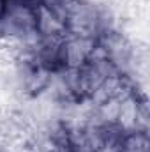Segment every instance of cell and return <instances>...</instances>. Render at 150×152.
<instances>
[{
  "label": "cell",
  "instance_id": "7a4b0ae2",
  "mask_svg": "<svg viewBox=\"0 0 150 152\" xmlns=\"http://www.w3.org/2000/svg\"><path fill=\"white\" fill-rule=\"evenodd\" d=\"M149 133H143V131L124 133L120 142V152H149Z\"/></svg>",
  "mask_w": 150,
  "mask_h": 152
},
{
  "label": "cell",
  "instance_id": "277c9868",
  "mask_svg": "<svg viewBox=\"0 0 150 152\" xmlns=\"http://www.w3.org/2000/svg\"><path fill=\"white\" fill-rule=\"evenodd\" d=\"M7 5H9V0H0V20L4 18V14L7 11Z\"/></svg>",
  "mask_w": 150,
  "mask_h": 152
},
{
  "label": "cell",
  "instance_id": "6da1fadb",
  "mask_svg": "<svg viewBox=\"0 0 150 152\" xmlns=\"http://www.w3.org/2000/svg\"><path fill=\"white\" fill-rule=\"evenodd\" d=\"M97 39L94 37H79V36H67L60 42L58 58L62 69H81L88 58L90 53L95 48Z\"/></svg>",
  "mask_w": 150,
  "mask_h": 152
},
{
  "label": "cell",
  "instance_id": "3957f363",
  "mask_svg": "<svg viewBox=\"0 0 150 152\" xmlns=\"http://www.w3.org/2000/svg\"><path fill=\"white\" fill-rule=\"evenodd\" d=\"M16 2L23 4V5H28V7H34V9L44 4V0H16Z\"/></svg>",
  "mask_w": 150,
  "mask_h": 152
}]
</instances>
